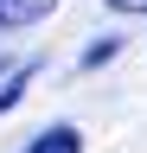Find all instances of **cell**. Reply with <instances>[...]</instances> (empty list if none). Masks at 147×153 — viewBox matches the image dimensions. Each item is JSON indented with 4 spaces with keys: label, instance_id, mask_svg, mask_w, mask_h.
Segmentation results:
<instances>
[{
    "label": "cell",
    "instance_id": "cell-1",
    "mask_svg": "<svg viewBox=\"0 0 147 153\" xmlns=\"http://www.w3.org/2000/svg\"><path fill=\"white\" fill-rule=\"evenodd\" d=\"M58 13V0H0V32H13V26H39V19Z\"/></svg>",
    "mask_w": 147,
    "mask_h": 153
},
{
    "label": "cell",
    "instance_id": "cell-2",
    "mask_svg": "<svg viewBox=\"0 0 147 153\" xmlns=\"http://www.w3.org/2000/svg\"><path fill=\"white\" fill-rule=\"evenodd\" d=\"M19 153H83V134L70 128V121H58V128H45V134H32V140H26Z\"/></svg>",
    "mask_w": 147,
    "mask_h": 153
},
{
    "label": "cell",
    "instance_id": "cell-3",
    "mask_svg": "<svg viewBox=\"0 0 147 153\" xmlns=\"http://www.w3.org/2000/svg\"><path fill=\"white\" fill-rule=\"evenodd\" d=\"M32 76H39V64H32V57H26V64H13L7 76H0V115H7V108L26 96V83H32Z\"/></svg>",
    "mask_w": 147,
    "mask_h": 153
},
{
    "label": "cell",
    "instance_id": "cell-4",
    "mask_svg": "<svg viewBox=\"0 0 147 153\" xmlns=\"http://www.w3.org/2000/svg\"><path fill=\"white\" fill-rule=\"evenodd\" d=\"M109 57H115V38H96V45L83 51V70H96V64H109Z\"/></svg>",
    "mask_w": 147,
    "mask_h": 153
},
{
    "label": "cell",
    "instance_id": "cell-5",
    "mask_svg": "<svg viewBox=\"0 0 147 153\" xmlns=\"http://www.w3.org/2000/svg\"><path fill=\"white\" fill-rule=\"evenodd\" d=\"M109 13H147V0H109Z\"/></svg>",
    "mask_w": 147,
    "mask_h": 153
},
{
    "label": "cell",
    "instance_id": "cell-6",
    "mask_svg": "<svg viewBox=\"0 0 147 153\" xmlns=\"http://www.w3.org/2000/svg\"><path fill=\"white\" fill-rule=\"evenodd\" d=\"M7 70H13V64H7V57H0V76H7Z\"/></svg>",
    "mask_w": 147,
    "mask_h": 153
}]
</instances>
